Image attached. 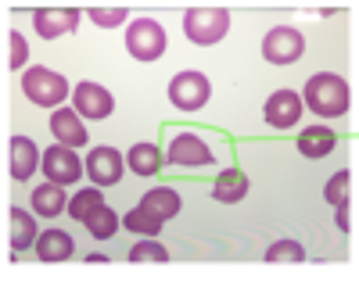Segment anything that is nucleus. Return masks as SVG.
Returning <instances> with one entry per match:
<instances>
[{
  "label": "nucleus",
  "instance_id": "nucleus-1",
  "mask_svg": "<svg viewBox=\"0 0 359 283\" xmlns=\"http://www.w3.org/2000/svg\"><path fill=\"white\" fill-rule=\"evenodd\" d=\"M306 104L323 115V118H334V115H345L348 111V86L341 76L334 72H320L306 83Z\"/></svg>",
  "mask_w": 359,
  "mask_h": 283
},
{
  "label": "nucleus",
  "instance_id": "nucleus-2",
  "mask_svg": "<svg viewBox=\"0 0 359 283\" xmlns=\"http://www.w3.org/2000/svg\"><path fill=\"white\" fill-rule=\"evenodd\" d=\"M184 33L198 47H212L230 33V15L223 8H191L184 15Z\"/></svg>",
  "mask_w": 359,
  "mask_h": 283
},
{
  "label": "nucleus",
  "instance_id": "nucleus-3",
  "mask_svg": "<svg viewBox=\"0 0 359 283\" xmlns=\"http://www.w3.org/2000/svg\"><path fill=\"white\" fill-rule=\"evenodd\" d=\"M22 90H25V97L33 101V104H40V108H57L65 97H69V83H65V76H57V72H50V69H29L25 76H22Z\"/></svg>",
  "mask_w": 359,
  "mask_h": 283
},
{
  "label": "nucleus",
  "instance_id": "nucleus-4",
  "mask_svg": "<svg viewBox=\"0 0 359 283\" xmlns=\"http://www.w3.org/2000/svg\"><path fill=\"white\" fill-rule=\"evenodd\" d=\"M126 47L137 61H158L165 50V29L155 18H137L126 29Z\"/></svg>",
  "mask_w": 359,
  "mask_h": 283
},
{
  "label": "nucleus",
  "instance_id": "nucleus-5",
  "mask_svg": "<svg viewBox=\"0 0 359 283\" xmlns=\"http://www.w3.org/2000/svg\"><path fill=\"white\" fill-rule=\"evenodd\" d=\"M208 97H212V83H208V76H201V72H180L169 83V101L180 111H198V108L208 104Z\"/></svg>",
  "mask_w": 359,
  "mask_h": 283
},
{
  "label": "nucleus",
  "instance_id": "nucleus-6",
  "mask_svg": "<svg viewBox=\"0 0 359 283\" xmlns=\"http://www.w3.org/2000/svg\"><path fill=\"white\" fill-rule=\"evenodd\" d=\"M302 50H306V40L291 25L269 29L266 40H262V54H266V61H273V65H291V61L302 57Z\"/></svg>",
  "mask_w": 359,
  "mask_h": 283
},
{
  "label": "nucleus",
  "instance_id": "nucleus-7",
  "mask_svg": "<svg viewBox=\"0 0 359 283\" xmlns=\"http://www.w3.org/2000/svg\"><path fill=\"white\" fill-rule=\"evenodd\" d=\"M43 172H47L50 183L69 186V183H76V179L83 176V162L76 158L72 147H62V144H57V147L43 151Z\"/></svg>",
  "mask_w": 359,
  "mask_h": 283
},
{
  "label": "nucleus",
  "instance_id": "nucleus-8",
  "mask_svg": "<svg viewBox=\"0 0 359 283\" xmlns=\"http://www.w3.org/2000/svg\"><path fill=\"white\" fill-rule=\"evenodd\" d=\"M86 176L94 179V186H111L123 179V154L115 147H94L86 158Z\"/></svg>",
  "mask_w": 359,
  "mask_h": 283
},
{
  "label": "nucleus",
  "instance_id": "nucleus-9",
  "mask_svg": "<svg viewBox=\"0 0 359 283\" xmlns=\"http://www.w3.org/2000/svg\"><path fill=\"white\" fill-rule=\"evenodd\" d=\"M165 158L172 165H212V147L194 133H180V137H172Z\"/></svg>",
  "mask_w": 359,
  "mask_h": 283
},
{
  "label": "nucleus",
  "instance_id": "nucleus-10",
  "mask_svg": "<svg viewBox=\"0 0 359 283\" xmlns=\"http://www.w3.org/2000/svg\"><path fill=\"white\" fill-rule=\"evenodd\" d=\"M302 118V97H298L294 90H277L273 97L266 101V122L273 125V130H287Z\"/></svg>",
  "mask_w": 359,
  "mask_h": 283
},
{
  "label": "nucleus",
  "instance_id": "nucleus-11",
  "mask_svg": "<svg viewBox=\"0 0 359 283\" xmlns=\"http://www.w3.org/2000/svg\"><path fill=\"white\" fill-rule=\"evenodd\" d=\"M76 115L83 118H108L111 115V93L101 83H79L76 86Z\"/></svg>",
  "mask_w": 359,
  "mask_h": 283
},
{
  "label": "nucleus",
  "instance_id": "nucleus-12",
  "mask_svg": "<svg viewBox=\"0 0 359 283\" xmlns=\"http://www.w3.org/2000/svg\"><path fill=\"white\" fill-rule=\"evenodd\" d=\"M76 22H79V11L76 8H40V11H33V25H36V33L43 40L72 33Z\"/></svg>",
  "mask_w": 359,
  "mask_h": 283
},
{
  "label": "nucleus",
  "instance_id": "nucleus-13",
  "mask_svg": "<svg viewBox=\"0 0 359 283\" xmlns=\"http://www.w3.org/2000/svg\"><path fill=\"white\" fill-rule=\"evenodd\" d=\"M50 133L57 137V144H65V147H79V144H86L83 122H79V115L69 111V108H57V111L50 115Z\"/></svg>",
  "mask_w": 359,
  "mask_h": 283
},
{
  "label": "nucleus",
  "instance_id": "nucleus-14",
  "mask_svg": "<svg viewBox=\"0 0 359 283\" xmlns=\"http://www.w3.org/2000/svg\"><path fill=\"white\" fill-rule=\"evenodd\" d=\"M334 130H327V125H309V130H302V137H298V151L306 154V158H323V154L334 151Z\"/></svg>",
  "mask_w": 359,
  "mask_h": 283
},
{
  "label": "nucleus",
  "instance_id": "nucleus-15",
  "mask_svg": "<svg viewBox=\"0 0 359 283\" xmlns=\"http://www.w3.org/2000/svg\"><path fill=\"white\" fill-rule=\"evenodd\" d=\"M36 255L43 262H65L72 255V237L65 230H43L36 240Z\"/></svg>",
  "mask_w": 359,
  "mask_h": 283
},
{
  "label": "nucleus",
  "instance_id": "nucleus-16",
  "mask_svg": "<svg viewBox=\"0 0 359 283\" xmlns=\"http://www.w3.org/2000/svg\"><path fill=\"white\" fill-rule=\"evenodd\" d=\"M36 144L29 140V137H15L11 140V176L15 179H29L36 172Z\"/></svg>",
  "mask_w": 359,
  "mask_h": 283
},
{
  "label": "nucleus",
  "instance_id": "nucleus-17",
  "mask_svg": "<svg viewBox=\"0 0 359 283\" xmlns=\"http://www.w3.org/2000/svg\"><path fill=\"white\" fill-rule=\"evenodd\" d=\"M245 194H248V176H245V172H237V169H226V172L212 183V198L223 201V205L241 201Z\"/></svg>",
  "mask_w": 359,
  "mask_h": 283
},
{
  "label": "nucleus",
  "instance_id": "nucleus-18",
  "mask_svg": "<svg viewBox=\"0 0 359 283\" xmlns=\"http://www.w3.org/2000/svg\"><path fill=\"white\" fill-rule=\"evenodd\" d=\"M36 240H40V237H36V215L15 208V212H11V247H15V251H25L29 244H36Z\"/></svg>",
  "mask_w": 359,
  "mask_h": 283
},
{
  "label": "nucleus",
  "instance_id": "nucleus-19",
  "mask_svg": "<svg viewBox=\"0 0 359 283\" xmlns=\"http://www.w3.org/2000/svg\"><path fill=\"white\" fill-rule=\"evenodd\" d=\"M126 165H130L137 176H151V172H158V165H162V154H158L155 144H133L130 154H126Z\"/></svg>",
  "mask_w": 359,
  "mask_h": 283
},
{
  "label": "nucleus",
  "instance_id": "nucleus-20",
  "mask_svg": "<svg viewBox=\"0 0 359 283\" xmlns=\"http://www.w3.org/2000/svg\"><path fill=\"white\" fill-rule=\"evenodd\" d=\"M140 205L165 223V219H172V215L180 212V194H176V191H169V186H158V191L144 194V201H140Z\"/></svg>",
  "mask_w": 359,
  "mask_h": 283
},
{
  "label": "nucleus",
  "instance_id": "nucleus-21",
  "mask_svg": "<svg viewBox=\"0 0 359 283\" xmlns=\"http://www.w3.org/2000/svg\"><path fill=\"white\" fill-rule=\"evenodd\" d=\"M33 205H36V215H57V212H65V191L57 183H43L36 186Z\"/></svg>",
  "mask_w": 359,
  "mask_h": 283
},
{
  "label": "nucleus",
  "instance_id": "nucleus-22",
  "mask_svg": "<svg viewBox=\"0 0 359 283\" xmlns=\"http://www.w3.org/2000/svg\"><path fill=\"white\" fill-rule=\"evenodd\" d=\"M123 226H126V230H133V233H144V237H158V233H162V219H158V215H151L144 205H137L133 212H126V215H123Z\"/></svg>",
  "mask_w": 359,
  "mask_h": 283
},
{
  "label": "nucleus",
  "instance_id": "nucleus-23",
  "mask_svg": "<svg viewBox=\"0 0 359 283\" xmlns=\"http://www.w3.org/2000/svg\"><path fill=\"white\" fill-rule=\"evenodd\" d=\"M83 223H86V230L94 233L97 240H108V237L118 230V215H115L108 205H97L94 212H90V215L83 219Z\"/></svg>",
  "mask_w": 359,
  "mask_h": 283
},
{
  "label": "nucleus",
  "instance_id": "nucleus-24",
  "mask_svg": "<svg viewBox=\"0 0 359 283\" xmlns=\"http://www.w3.org/2000/svg\"><path fill=\"white\" fill-rule=\"evenodd\" d=\"M97 205H104V198H101V191H97V186H86V191H79L72 201H69V215L72 219H79V223H83V219L90 215V212H94Z\"/></svg>",
  "mask_w": 359,
  "mask_h": 283
},
{
  "label": "nucleus",
  "instance_id": "nucleus-25",
  "mask_svg": "<svg viewBox=\"0 0 359 283\" xmlns=\"http://www.w3.org/2000/svg\"><path fill=\"white\" fill-rule=\"evenodd\" d=\"M130 262H169V251L151 237V240H140L130 247Z\"/></svg>",
  "mask_w": 359,
  "mask_h": 283
},
{
  "label": "nucleus",
  "instance_id": "nucleus-26",
  "mask_svg": "<svg viewBox=\"0 0 359 283\" xmlns=\"http://www.w3.org/2000/svg\"><path fill=\"white\" fill-rule=\"evenodd\" d=\"M302 258H306V251L294 240H277L273 247H266V262H302Z\"/></svg>",
  "mask_w": 359,
  "mask_h": 283
},
{
  "label": "nucleus",
  "instance_id": "nucleus-27",
  "mask_svg": "<svg viewBox=\"0 0 359 283\" xmlns=\"http://www.w3.org/2000/svg\"><path fill=\"white\" fill-rule=\"evenodd\" d=\"M8 65L11 69H22L25 65V57H29V47H25V40H22V33H18V29H11V33H8Z\"/></svg>",
  "mask_w": 359,
  "mask_h": 283
},
{
  "label": "nucleus",
  "instance_id": "nucleus-28",
  "mask_svg": "<svg viewBox=\"0 0 359 283\" xmlns=\"http://www.w3.org/2000/svg\"><path fill=\"white\" fill-rule=\"evenodd\" d=\"M345 194H348V172H334V179L327 183V201H331V205H338V208H341V205L348 201Z\"/></svg>",
  "mask_w": 359,
  "mask_h": 283
},
{
  "label": "nucleus",
  "instance_id": "nucleus-29",
  "mask_svg": "<svg viewBox=\"0 0 359 283\" xmlns=\"http://www.w3.org/2000/svg\"><path fill=\"white\" fill-rule=\"evenodd\" d=\"M90 18H94L97 25H123L126 11L123 8H94V11H90Z\"/></svg>",
  "mask_w": 359,
  "mask_h": 283
},
{
  "label": "nucleus",
  "instance_id": "nucleus-30",
  "mask_svg": "<svg viewBox=\"0 0 359 283\" xmlns=\"http://www.w3.org/2000/svg\"><path fill=\"white\" fill-rule=\"evenodd\" d=\"M338 226H341V230H348V215H345V205L338 208Z\"/></svg>",
  "mask_w": 359,
  "mask_h": 283
}]
</instances>
